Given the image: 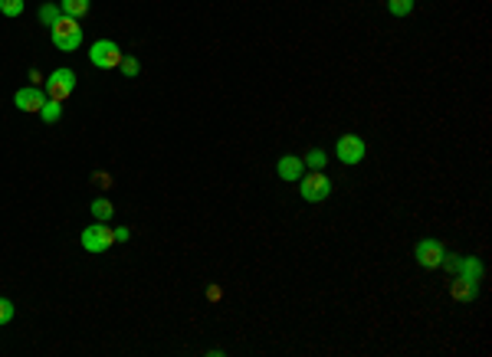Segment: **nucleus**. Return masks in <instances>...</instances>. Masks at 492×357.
Wrapping results in <instances>:
<instances>
[{"label":"nucleus","instance_id":"4be33fe9","mask_svg":"<svg viewBox=\"0 0 492 357\" xmlns=\"http://www.w3.org/2000/svg\"><path fill=\"white\" fill-rule=\"evenodd\" d=\"M220 295H224L220 285H210V289H207V298H210V302H220Z\"/></svg>","mask_w":492,"mask_h":357},{"label":"nucleus","instance_id":"4468645a","mask_svg":"<svg viewBox=\"0 0 492 357\" xmlns=\"http://www.w3.org/2000/svg\"><path fill=\"white\" fill-rule=\"evenodd\" d=\"M112 213H115V207L109 203V200H95V203H92V217H95V223H109L112 220Z\"/></svg>","mask_w":492,"mask_h":357},{"label":"nucleus","instance_id":"7ed1b4c3","mask_svg":"<svg viewBox=\"0 0 492 357\" xmlns=\"http://www.w3.org/2000/svg\"><path fill=\"white\" fill-rule=\"evenodd\" d=\"M79 243H82V249H86V253H105V249L115 243V230H109L105 223H92V226H86V230H82Z\"/></svg>","mask_w":492,"mask_h":357},{"label":"nucleus","instance_id":"6ab92c4d","mask_svg":"<svg viewBox=\"0 0 492 357\" xmlns=\"http://www.w3.org/2000/svg\"><path fill=\"white\" fill-rule=\"evenodd\" d=\"M10 321H13V302L0 298V324H10Z\"/></svg>","mask_w":492,"mask_h":357},{"label":"nucleus","instance_id":"20e7f679","mask_svg":"<svg viewBox=\"0 0 492 357\" xmlns=\"http://www.w3.org/2000/svg\"><path fill=\"white\" fill-rule=\"evenodd\" d=\"M76 89V73L73 69H53V75L46 79V95L53 102H66Z\"/></svg>","mask_w":492,"mask_h":357},{"label":"nucleus","instance_id":"0eeeda50","mask_svg":"<svg viewBox=\"0 0 492 357\" xmlns=\"http://www.w3.org/2000/svg\"><path fill=\"white\" fill-rule=\"evenodd\" d=\"M414 256H417V262H420L423 269H440L446 249H443L440 239H420V243L414 246Z\"/></svg>","mask_w":492,"mask_h":357},{"label":"nucleus","instance_id":"423d86ee","mask_svg":"<svg viewBox=\"0 0 492 357\" xmlns=\"http://www.w3.org/2000/svg\"><path fill=\"white\" fill-rule=\"evenodd\" d=\"M335 154H338L341 164H358V161L367 154V145L361 135H341L338 145H335Z\"/></svg>","mask_w":492,"mask_h":357},{"label":"nucleus","instance_id":"9b49d317","mask_svg":"<svg viewBox=\"0 0 492 357\" xmlns=\"http://www.w3.org/2000/svg\"><path fill=\"white\" fill-rule=\"evenodd\" d=\"M450 292H453L456 302H473V298H476V282H469V279H463V275H459Z\"/></svg>","mask_w":492,"mask_h":357},{"label":"nucleus","instance_id":"ddd939ff","mask_svg":"<svg viewBox=\"0 0 492 357\" xmlns=\"http://www.w3.org/2000/svg\"><path fill=\"white\" fill-rule=\"evenodd\" d=\"M39 118H43L46 125L60 122V118H63V102H53V99H46V105L39 109Z\"/></svg>","mask_w":492,"mask_h":357},{"label":"nucleus","instance_id":"6e6552de","mask_svg":"<svg viewBox=\"0 0 492 357\" xmlns=\"http://www.w3.org/2000/svg\"><path fill=\"white\" fill-rule=\"evenodd\" d=\"M46 99H50V95H46L43 89L26 86V89H20V92L13 95V105H17L20 111H39L43 105H46Z\"/></svg>","mask_w":492,"mask_h":357},{"label":"nucleus","instance_id":"39448f33","mask_svg":"<svg viewBox=\"0 0 492 357\" xmlns=\"http://www.w3.org/2000/svg\"><path fill=\"white\" fill-rule=\"evenodd\" d=\"M299 184H302V200H309V203H322L331 194V181L322 171H312L309 177H299Z\"/></svg>","mask_w":492,"mask_h":357},{"label":"nucleus","instance_id":"f257e3e1","mask_svg":"<svg viewBox=\"0 0 492 357\" xmlns=\"http://www.w3.org/2000/svg\"><path fill=\"white\" fill-rule=\"evenodd\" d=\"M50 30H53V43H56L63 53L79 50V43H82V26H79V20H73V17H66L63 13Z\"/></svg>","mask_w":492,"mask_h":357},{"label":"nucleus","instance_id":"aec40b11","mask_svg":"<svg viewBox=\"0 0 492 357\" xmlns=\"http://www.w3.org/2000/svg\"><path fill=\"white\" fill-rule=\"evenodd\" d=\"M118 69H122V73H125L128 79H131V75H138V73H141L138 60H131V56H125V60H122V66H118Z\"/></svg>","mask_w":492,"mask_h":357},{"label":"nucleus","instance_id":"f03ea898","mask_svg":"<svg viewBox=\"0 0 492 357\" xmlns=\"http://www.w3.org/2000/svg\"><path fill=\"white\" fill-rule=\"evenodd\" d=\"M89 60H92L95 69H118L122 60H125V53L118 50V43H112V39H99V43H92Z\"/></svg>","mask_w":492,"mask_h":357},{"label":"nucleus","instance_id":"a211bd4d","mask_svg":"<svg viewBox=\"0 0 492 357\" xmlns=\"http://www.w3.org/2000/svg\"><path fill=\"white\" fill-rule=\"evenodd\" d=\"M0 13L3 17H20L24 13V0H0Z\"/></svg>","mask_w":492,"mask_h":357},{"label":"nucleus","instance_id":"9d476101","mask_svg":"<svg viewBox=\"0 0 492 357\" xmlns=\"http://www.w3.org/2000/svg\"><path fill=\"white\" fill-rule=\"evenodd\" d=\"M456 275H463V279H469V282L480 285V279H482V262H480L476 256L456 259Z\"/></svg>","mask_w":492,"mask_h":357},{"label":"nucleus","instance_id":"f8f14e48","mask_svg":"<svg viewBox=\"0 0 492 357\" xmlns=\"http://www.w3.org/2000/svg\"><path fill=\"white\" fill-rule=\"evenodd\" d=\"M60 7H63L66 17H73V20H82L92 3H89V0H60Z\"/></svg>","mask_w":492,"mask_h":357},{"label":"nucleus","instance_id":"1a4fd4ad","mask_svg":"<svg viewBox=\"0 0 492 357\" xmlns=\"http://www.w3.org/2000/svg\"><path fill=\"white\" fill-rule=\"evenodd\" d=\"M302 167H305V161L302 158H295V154H282L279 158V167H276V174L282 177V181H299L302 177Z\"/></svg>","mask_w":492,"mask_h":357},{"label":"nucleus","instance_id":"dca6fc26","mask_svg":"<svg viewBox=\"0 0 492 357\" xmlns=\"http://www.w3.org/2000/svg\"><path fill=\"white\" fill-rule=\"evenodd\" d=\"M60 17H63V7H56V3H43V7H39V20L46 26H53Z\"/></svg>","mask_w":492,"mask_h":357},{"label":"nucleus","instance_id":"f3484780","mask_svg":"<svg viewBox=\"0 0 492 357\" xmlns=\"http://www.w3.org/2000/svg\"><path fill=\"white\" fill-rule=\"evenodd\" d=\"M388 10L394 17H407V13L414 10V0H388Z\"/></svg>","mask_w":492,"mask_h":357},{"label":"nucleus","instance_id":"2eb2a0df","mask_svg":"<svg viewBox=\"0 0 492 357\" xmlns=\"http://www.w3.org/2000/svg\"><path fill=\"white\" fill-rule=\"evenodd\" d=\"M305 164H309V167H312V171H325V164H328V154L322 148H312L309 151V154H305Z\"/></svg>","mask_w":492,"mask_h":357},{"label":"nucleus","instance_id":"412c9836","mask_svg":"<svg viewBox=\"0 0 492 357\" xmlns=\"http://www.w3.org/2000/svg\"><path fill=\"white\" fill-rule=\"evenodd\" d=\"M128 239H131V230H128V226H118V230H115V243H128Z\"/></svg>","mask_w":492,"mask_h":357}]
</instances>
